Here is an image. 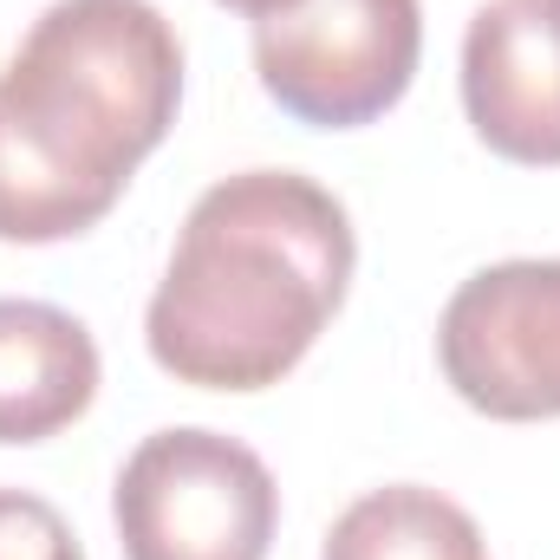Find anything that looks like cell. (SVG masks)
<instances>
[{"label": "cell", "mask_w": 560, "mask_h": 560, "mask_svg": "<svg viewBox=\"0 0 560 560\" xmlns=\"http://www.w3.org/2000/svg\"><path fill=\"white\" fill-rule=\"evenodd\" d=\"M176 105L183 46L150 0H52L0 66V242L105 222Z\"/></svg>", "instance_id": "cell-1"}, {"label": "cell", "mask_w": 560, "mask_h": 560, "mask_svg": "<svg viewBox=\"0 0 560 560\" xmlns=\"http://www.w3.org/2000/svg\"><path fill=\"white\" fill-rule=\"evenodd\" d=\"M352 222L332 189L293 170H242L196 196L150 293L143 339L176 385H280L352 287Z\"/></svg>", "instance_id": "cell-2"}, {"label": "cell", "mask_w": 560, "mask_h": 560, "mask_svg": "<svg viewBox=\"0 0 560 560\" xmlns=\"http://www.w3.org/2000/svg\"><path fill=\"white\" fill-rule=\"evenodd\" d=\"M112 522L125 560H268L280 489L242 436L176 423L125 456Z\"/></svg>", "instance_id": "cell-3"}, {"label": "cell", "mask_w": 560, "mask_h": 560, "mask_svg": "<svg viewBox=\"0 0 560 560\" xmlns=\"http://www.w3.org/2000/svg\"><path fill=\"white\" fill-rule=\"evenodd\" d=\"M423 52L418 0H300L255 20V72L287 118L352 131L385 118Z\"/></svg>", "instance_id": "cell-4"}, {"label": "cell", "mask_w": 560, "mask_h": 560, "mask_svg": "<svg viewBox=\"0 0 560 560\" xmlns=\"http://www.w3.org/2000/svg\"><path fill=\"white\" fill-rule=\"evenodd\" d=\"M436 359L450 392L482 418H560V261L469 275L436 319Z\"/></svg>", "instance_id": "cell-5"}, {"label": "cell", "mask_w": 560, "mask_h": 560, "mask_svg": "<svg viewBox=\"0 0 560 560\" xmlns=\"http://www.w3.org/2000/svg\"><path fill=\"white\" fill-rule=\"evenodd\" d=\"M463 112L509 163H560V0H489L463 33Z\"/></svg>", "instance_id": "cell-6"}, {"label": "cell", "mask_w": 560, "mask_h": 560, "mask_svg": "<svg viewBox=\"0 0 560 560\" xmlns=\"http://www.w3.org/2000/svg\"><path fill=\"white\" fill-rule=\"evenodd\" d=\"M98 398L85 319L46 300H0V443H46Z\"/></svg>", "instance_id": "cell-7"}, {"label": "cell", "mask_w": 560, "mask_h": 560, "mask_svg": "<svg viewBox=\"0 0 560 560\" xmlns=\"http://www.w3.org/2000/svg\"><path fill=\"white\" fill-rule=\"evenodd\" d=\"M319 560H489V548L469 509L418 482H392L332 522Z\"/></svg>", "instance_id": "cell-8"}, {"label": "cell", "mask_w": 560, "mask_h": 560, "mask_svg": "<svg viewBox=\"0 0 560 560\" xmlns=\"http://www.w3.org/2000/svg\"><path fill=\"white\" fill-rule=\"evenodd\" d=\"M0 560H85V548L46 495L0 489Z\"/></svg>", "instance_id": "cell-9"}, {"label": "cell", "mask_w": 560, "mask_h": 560, "mask_svg": "<svg viewBox=\"0 0 560 560\" xmlns=\"http://www.w3.org/2000/svg\"><path fill=\"white\" fill-rule=\"evenodd\" d=\"M222 7H235V13H248V20H268V13H287V7H300V0H222Z\"/></svg>", "instance_id": "cell-10"}]
</instances>
